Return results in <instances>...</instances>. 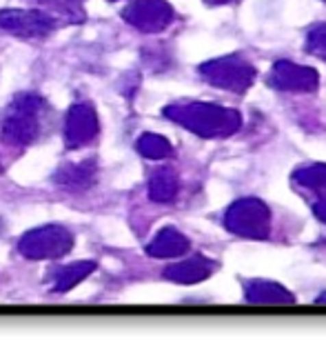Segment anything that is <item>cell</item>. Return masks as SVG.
I'll use <instances>...</instances> for the list:
<instances>
[{"label": "cell", "instance_id": "19", "mask_svg": "<svg viewBox=\"0 0 326 351\" xmlns=\"http://www.w3.org/2000/svg\"><path fill=\"white\" fill-rule=\"evenodd\" d=\"M313 211H315V216H318L326 225V196H322V198H318L313 202Z\"/></svg>", "mask_w": 326, "mask_h": 351}, {"label": "cell", "instance_id": "20", "mask_svg": "<svg viewBox=\"0 0 326 351\" xmlns=\"http://www.w3.org/2000/svg\"><path fill=\"white\" fill-rule=\"evenodd\" d=\"M207 5H213V7H218V5H229V3H233V0H204Z\"/></svg>", "mask_w": 326, "mask_h": 351}, {"label": "cell", "instance_id": "11", "mask_svg": "<svg viewBox=\"0 0 326 351\" xmlns=\"http://www.w3.org/2000/svg\"><path fill=\"white\" fill-rule=\"evenodd\" d=\"M218 269V265L204 256H191L186 261H180L164 269V278L178 285H195L207 280L209 276Z\"/></svg>", "mask_w": 326, "mask_h": 351}, {"label": "cell", "instance_id": "5", "mask_svg": "<svg viewBox=\"0 0 326 351\" xmlns=\"http://www.w3.org/2000/svg\"><path fill=\"white\" fill-rule=\"evenodd\" d=\"M200 73L209 85L227 91H236V94L247 91L258 76L253 64L242 56H222L216 60H209L200 64Z\"/></svg>", "mask_w": 326, "mask_h": 351}, {"label": "cell", "instance_id": "12", "mask_svg": "<svg viewBox=\"0 0 326 351\" xmlns=\"http://www.w3.org/2000/svg\"><path fill=\"white\" fill-rule=\"evenodd\" d=\"M244 298L251 304H295V295L271 280H251L244 287Z\"/></svg>", "mask_w": 326, "mask_h": 351}, {"label": "cell", "instance_id": "10", "mask_svg": "<svg viewBox=\"0 0 326 351\" xmlns=\"http://www.w3.org/2000/svg\"><path fill=\"white\" fill-rule=\"evenodd\" d=\"M96 178H98L96 160L62 165V167H58V171L51 176L55 187H60L62 191H69V193H82L91 189L93 184H96Z\"/></svg>", "mask_w": 326, "mask_h": 351}, {"label": "cell", "instance_id": "13", "mask_svg": "<svg viewBox=\"0 0 326 351\" xmlns=\"http://www.w3.org/2000/svg\"><path fill=\"white\" fill-rule=\"evenodd\" d=\"M186 252H189V240L173 227H164L147 245V254L151 258H178Z\"/></svg>", "mask_w": 326, "mask_h": 351}, {"label": "cell", "instance_id": "9", "mask_svg": "<svg viewBox=\"0 0 326 351\" xmlns=\"http://www.w3.org/2000/svg\"><path fill=\"white\" fill-rule=\"evenodd\" d=\"M98 129L100 123L96 109L87 103H78L69 109L67 120H64V143L69 149H78L98 136Z\"/></svg>", "mask_w": 326, "mask_h": 351}, {"label": "cell", "instance_id": "15", "mask_svg": "<svg viewBox=\"0 0 326 351\" xmlns=\"http://www.w3.org/2000/svg\"><path fill=\"white\" fill-rule=\"evenodd\" d=\"M93 271H96V263H93V261H80V263L62 267V269L53 271L55 276H53L51 291H55V293L69 291L71 287H76V285H80L85 278H89Z\"/></svg>", "mask_w": 326, "mask_h": 351}, {"label": "cell", "instance_id": "7", "mask_svg": "<svg viewBox=\"0 0 326 351\" xmlns=\"http://www.w3.org/2000/svg\"><path fill=\"white\" fill-rule=\"evenodd\" d=\"M123 18L138 32L158 34L171 25L173 9L164 0H134L123 12Z\"/></svg>", "mask_w": 326, "mask_h": 351}, {"label": "cell", "instance_id": "14", "mask_svg": "<svg viewBox=\"0 0 326 351\" xmlns=\"http://www.w3.org/2000/svg\"><path fill=\"white\" fill-rule=\"evenodd\" d=\"M178 191H180V180H178V176H175V171L169 167L158 169L151 176V180H149V198L153 202L166 205V202L175 200Z\"/></svg>", "mask_w": 326, "mask_h": 351}, {"label": "cell", "instance_id": "16", "mask_svg": "<svg viewBox=\"0 0 326 351\" xmlns=\"http://www.w3.org/2000/svg\"><path fill=\"white\" fill-rule=\"evenodd\" d=\"M136 149L140 156H145V158H149V160H164L173 154L171 143L166 141V138L158 136V134L140 136L138 143H136Z\"/></svg>", "mask_w": 326, "mask_h": 351}, {"label": "cell", "instance_id": "22", "mask_svg": "<svg viewBox=\"0 0 326 351\" xmlns=\"http://www.w3.org/2000/svg\"><path fill=\"white\" fill-rule=\"evenodd\" d=\"M0 171H3V165H0Z\"/></svg>", "mask_w": 326, "mask_h": 351}, {"label": "cell", "instance_id": "6", "mask_svg": "<svg viewBox=\"0 0 326 351\" xmlns=\"http://www.w3.org/2000/svg\"><path fill=\"white\" fill-rule=\"evenodd\" d=\"M55 27L51 16L38 9H3L0 12V32L18 38H45Z\"/></svg>", "mask_w": 326, "mask_h": 351}, {"label": "cell", "instance_id": "1", "mask_svg": "<svg viewBox=\"0 0 326 351\" xmlns=\"http://www.w3.org/2000/svg\"><path fill=\"white\" fill-rule=\"evenodd\" d=\"M162 114L202 138H227L231 134H236L242 125V116L236 109L211 105V103L169 105L164 107Z\"/></svg>", "mask_w": 326, "mask_h": 351}, {"label": "cell", "instance_id": "8", "mask_svg": "<svg viewBox=\"0 0 326 351\" xmlns=\"http://www.w3.org/2000/svg\"><path fill=\"white\" fill-rule=\"evenodd\" d=\"M268 85L279 91H315L318 89V71L306 64H297L291 60H277L271 73H268Z\"/></svg>", "mask_w": 326, "mask_h": 351}, {"label": "cell", "instance_id": "17", "mask_svg": "<svg viewBox=\"0 0 326 351\" xmlns=\"http://www.w3.org/2000/svg\"><path fill=\"white\" fill-rule=\"evenodd\" d=\"M293 182H297L304 189H313V191L326 189V165L315 162V165H306V167L297 169L293 173Z\"/></svg>", "mask_w": 326, "mask_h": 351}, {"label": "cell", "instance_id": "4", "mask_svg": "<svg viewBox=\"0 0 326 351\" xmlns=\"http://www.w3.org/2000/svg\"><path fill=\"white\" fill-rule=\"evenodd\" d=\"M71 249L73 234L62 225H45L32 229L18 243V252L29 261H53V258L67 256Z\"/></svg>", "mask_w": 326, "mask_h": 351}, {"label": "cell", "instance_id": "3", "mask_svg": "<svg viewBox=\"0 0 326 351\" xmlns=\"http://www.w3.org/2000/svg\"><path fill=\"white\" fill-rule=\"evenodd\" d=\"M225 227L233 236L264 240L271 234V209L260 198H240L227 209Z\"/></svg>", "mask_w": 326, "mask_h": 351}, {"label": "cell", "instance_id": "21", "mask_svg": "<svg viewBox=\"0 0 326 351\" xmlns=\"http://www.w3.org/2000/svg\"><path fill=\"white\" fill-rule=\"evenodd\" d=\"M315 302H318V304H324V302H326V293H324V295H320V298L315 300Z\"/></svg>", "mask_w": 326, "mask_h": 351}, {"label": "cell", "instance_id": "18", "mask_svg": "<svg viewBox=\"0 0 326 351\" xmlns=\"http://www.w3.org/2000/svg\"><path fill=\"white\" fill-rule=\"evenodd\" d=\"M306 51L326 62V25H315L306 34Z\"/></svg>", "mask_w": 326, "mask_h": 351}, {"label": "cell", "instance_id": "2", "mask_svg": "<svg viewBox=\"0 0 326 351\" xmlns=\"http://www.w3.org/2000/svg\"><path fill=\"white\" fill-rule=\"evenodd\" d=\"M45 98L40 94H18L0 118V138L12 147H29L42 129Z\"/></svg>", "mask_w": 326, "mask_h": 351}]
</instances>
